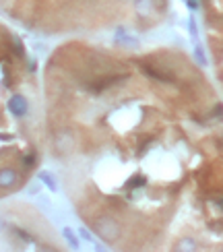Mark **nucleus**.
Returning a JSON list of instances; mask_svg holds the SVG:
<instances>
[{
  "instance_id": "9",
  "label": "nucleus",
  "mask_w": 223,
  "mask_h": 252,
  "mask_svg": "<svg viewBox=\"0 0 223 252\" xmlns=\"http://www.w3.org/2000/svg\"><path fill=\"white\" fill-rule=\"evenodd\" d=\"M188 27H190V35H192V37L196 39V35H198V31H196V23H194V19H190V23H188Z\"/></svg>"
},
{
  "instance_id": "10",
  "label": "nucleus",
  "mask_w": 223,
  "mask_h": 252,
  "mask_svg": "<svg viewBox=\"0 0 223 252\" xmlns=\"http://www.w3.org/2000/svg\"><path fill=\"white\" fill-rule=\"evenodd\" d=\"M186 4H188V8L198 10V0H186Z\"/></svg>"
},
{
  "instance_id": "6",
  "label": "nucleus",
  "mask_w": 223,
  "mask_h": 252,
  "mask_svg": "<svg viewBox=\"0 0 223 252\" xmlns=\"http://www.w3.org/2000/svg\"><path fill=\"white\" fill-rule=\"evenodd\" d=\"M194 58H196V62L200 66H205L207 64V56H205V52H203V46H194Z\"/></svg>"
},
{
  "instance_id": "3",
  "label": "nucleus",
  "mask_w": 223,
  "mask_h": 252,
  "mask_svg": "<svg viewBox=\"0 0 223 252\" xmlns=\"http://www.w3.org/2000/svg\"><path fill=\"white\" fill-rule=\"evenodd\" d=\"M8 110L13 112L17 118L25 116L27 110H29V103H27L25 95H10V99H8Z\"/></svg>"
},
{
  "instance_id": "2",
  "label": "nucleus",
  "mask_w": 223,
  "mask_h": 252,
  "mask_svg": "<svg viewBox=\"0 0 223 252\" xmlns=\"http://www.w3.org/2000/svg\"><path fill=\"white\" fill-rule=\"evenodd\" d=\"M21 182V176L13 167H2L0 170V190H8V188H15Z\"/></svg>"
},
{
  "instance_id": "4",
  "label": "nucleus",
  "mask_w": 223,
  "mask_h": 252,
  "mask_svg": "<svg viewBox=\"0 0 223 252\" xmlns=\"http://www.w3.org/2000/svg\"><path fill=\"white\" fill-rule=\"evenodd\" d=\"M116 44H120V46H130V48H139V39L126 33V29H118V31H116Z\"/></svg>"
},
{
  "instance_id": "7",
  "label": "nucleus",
  "mask_w": 223,
  "mask_h": 252,
  "mask_svg": "<svg viewBox=\"0 0 223 252\" xmlns=\"http://www.w3.org/2000/svg\"><path fill=\"white\" fill-rule=\"evenodd\" d=\"M196 246H194V242L192 240H182L178 246H176V250H194Z\"/></svg>"
},
{
  "instance_id": "1",
  "label": "nucleus",
  "mask_w": 223,
  "mask_h": 252,
  "mask_svg": "<svg viewBox=\"0 0 223 252\" xmlns=\"http://www.w3.org/2000/svg\"><path fill=\"white\" fill-rule=\"evenodd\" d=\"M93 229L105 240V242H116V240L120 238V225L110 217L97 219V221L93 223Z\"/></svg>"
},
{
  "instance_id": "8",
  "label": "nucleus",
  "mask_w": 223,
  "mask_h": 252,
  "mask_svg": "<svg viewBox=\"0 0 223 252\" xmlns=\"http://www.w3.org/2000/svg\"><path fill=\"white\" fill-rule=\"evenodd\" d=\"M64 238L68 240V242H70V246H79V240L77 238H74L72 236V232H70V229L68 227H64Z\"/></svg>"
},
{
  "instance_id": "5",
  "label": "nucleus",
  "mask_w": 223,
  "mask_h": 252,
  "mask_svg": "<svg viewBox=\"0 0 223 252\" xmlns=\"http://www.w3.org/2000/svg\"><path fill=\"white\" fill-rule=\"evenodd\" d=\"M39 178H41V182H44L50 190H56V182H54V178H52V174H48V172H41L39 174Z\"/></svg>"
}]
</instances>
